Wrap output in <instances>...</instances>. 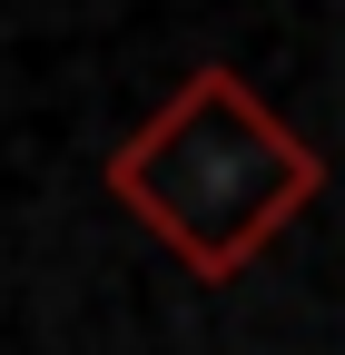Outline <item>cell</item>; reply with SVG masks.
I'll return each mask as SVG.
<instances>
[{"label":"cell","mask_w":345,"mask_h":355,"mask_svg":"<svg viewBox=\"0 0 345 355\" xmlns=\"http://www.w3.org/2000/svg\"><path fill=\"white\" fill-rule=\"evenodd\" d=\"M109 198L178 247L188 277L227 286L296 207L326 198V158L227 60H207L168 89L158 119H139V139L109 148Z\"/></svg>","instance_id":"obj_1"}]
</instances>
